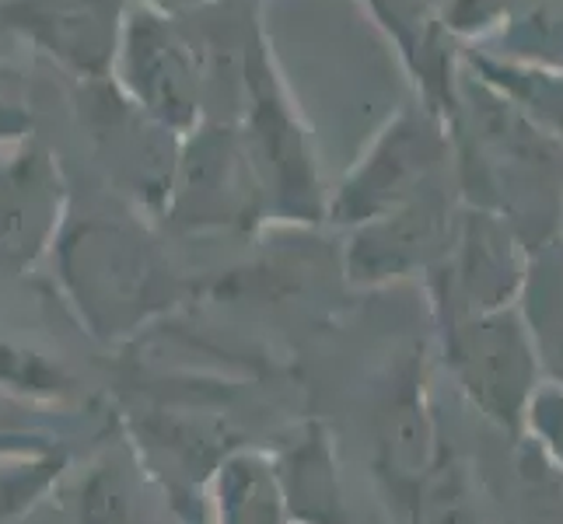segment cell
<instances>
[{"mask_svg": "<svg viewBox=\"0 0 563 524\" xmlns=\"http://www.w3.org/2000/svg\"><path fill=\"white\" fill-rule=\"evenodd\" d=\"M462 371L473 395L487 405L500 423H515L532 388V343L518 328L511 315H497L490 322L473 325L462 343Z\"/></svg>", "mask_w": 563, "mask_h": 524, "instance_id": "cell-1", "label": "cell"}, {"mask_svg": "<svg viewBox=\"0 0 563 524\" xmlns=\"http://www.w3.org/2000/svg\"><path fill=\"white\" fill-rule=\"evenodd\" d=\"M500 85L511 94H518V99H526L529 112L536 109L550 126L563 130V81H556V77H542V74L500 70Z\"/></svg>", "mask_w": 563, "mask_h": 524, "instance_id": "cell-2", "label": "cell"}]
</instances>
